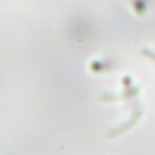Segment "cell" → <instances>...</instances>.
Returning a JSON list of instances; mask_svg holds the SVG:
<instances>
[{"label": "cell", "instance_id": "6da1fadb", "mask_svg": "<svg viewBox=\"0 0 155 155\" xmlns=\"http://www.w3.org/2000/svg\"><path fill=\"white\" fill-rule=\"evenodd\" d=\"M141 117H143V108H141V106H136V108L133 110V113H131V117H129L126 122H122L120 126L113 127L112 131H108V133H106V136H108V138H117V136H120V134L131 131V129L138 124V120H140Z\"/></svg>", "mask_w": 155, "mask_h": 155}, {"label": "cell", "instance_id": "7a4b0ae2", "mask_svg": "<svg viewBox=\"0 0 155 155\" xmlns=\"http://www.w3.org/2000/svg\"><path fill=\"white\" fill-rule=\"evenodd\" d=\"M138 92H140V87H136V85H129V87H127L122 94H106V92H99V94H96V98H98L99 101H115V99H129V98H134Z\"/></svg>", "mask_w": 155, "mask_h": 155}, {"label": "cell", "instance_id": "3957f363", "mask_svg": "<svg viewBox=\"0 0 155 155\" xmlns=\"http://www.w3.org/2000/svg\"><path fill=\"white\" fill-rule=\"evenodd\" d=\"M141 54L143 56H147L148 59H152L155 63V51H152V49H148V47H145V49H141Z\"/></svg>", "mask_w": 155, "mask_h": 155}, {"label": "cell", "instance_id": "277c9868", "mask_svg": "<svg viewBox=\"0 0 155 155\" xmlns=\"http://www.w3.org/2000/svg\"><path fill=\"white\" fill-rule=\"evenodd\" d=\"M122 84L126 85V87H129V85H131V77H129V75L124 77V78H122Z\"/></svg>", "mask_w": 155, "mask_h": 155}]
</instances>
